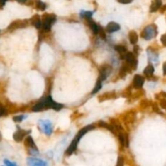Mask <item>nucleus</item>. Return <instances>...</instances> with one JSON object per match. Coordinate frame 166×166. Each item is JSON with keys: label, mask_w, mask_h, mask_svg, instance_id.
<instances>
[{"label": "nucleus", "mask_w": 166, "mask_h": 166, "mask_svg": "<svg viewBox=\"0 0 166 166\" xmlns=\"http://www.w3.org/2000/svg\"><path fill=\"white\" fill-rule=\"evenodd\" d=\"M124 158L122 156H119L118 158V161H117V165L116 166H124Z\"/></svg>", "instance_id": "obj_27"}, {"label": "nucleus", "mask_w": 166, "mask_h": 166, "mask_svg": "<svg viewBox=\"0 0 166 166\" xmlns=\"http://www.w3.org/2000/svg\"><path fill=\"white\" fill-rule=\"evenodd\" d=\"M1 138H2V135H1V133H0V139H1Z\"/></svg>", "instance_id": "obj_37"}, {"label": "nucleus", "mask_w": 166, "mask_h": 166, "mask_svg": "<svg viewBox=\"0 0 166 166\" xmlns=\"http://www.w3.org/2000/svg\"><path fill=\"white\" fill-rule=\"evenodd\" d=\"M27 118V116L25 115H18V116H15L13 118V121L16 122H22L24 119H25Z\"/></svg>", "instance_id": "obj_26"}, {"label": "nucleus", "mask_w": 166, "mask_h": 166, "mask_svg": "<svg viewBox=\"0 0 166 166\" xmlns=\"http://www.w3.org/2000/svg\"><path fill=\"white\" fill-rule=\"evenodd\" d=\"M114 50L118 53L121 59H124L126 54L128 53L126 47L124 46V45H115L114 46Z\"/></svg>", "instance_id": "obj_14"}, {"label": "nucleus", "mask_w": 166, "mask_h": 166, "mask_svg": "<svg viewBox=\"0 0 166 166\" xmlns=\"http://www.w3.org/2000/svg\"><path fill=\"white\" fill-rule=\"evenodd\" d=\"M131 71H132V69L129 67L128 64H126L125 62V63L121 67V68H120L119 76H120L121 78H125L126 75H127L128 73H131Z\"/></svg>", "instance_id": "obj_15"}, {"label": "nucleus", "mask_w": 166, "mask_h": 166, "mask_svg": "<svg viewBox=\"0 0 166 166\" xmlns=\"http://www.w3.org/2000/svg\"><path fill=\"white\" fill-rule=\"evenodd\" d=\"M93 15V11H83L82 10L79 13V16L81 18L83 19H85V20H89V19H92V16Z\"/></svg>", "instance_id": "obj_23"}, {"label": "nucleus", "mask_w": 166, "mask_h": 166, "mask_svg": "<svg viewBox=\"0 0 166 166\" xmlns=\"http://www.w3.org/2000/svg\"><path fill=\"white\" fill-rule=\"evenodd\" d=\"M38 128L41 132L45 134L46 135H50L53 131V126L50 121L49 120H40L38 122Z\"/></svg>", "instance_id": "obj_4"}, {"label": "nucleus", "mask_w": 166, "mask_h": 166, "mask_svg": "<svg viewBox=\"0 0 166 166\" xmlns=\"http://www.w3.org/2000/svg\"><path fill=\"white\" fill-rule=\"evenodd\" d=\"M148 56L150 62H158V54L155 50H152L151 48L148 49Z\"/></svg>", "instance_id": "obj_19"}, {"label": "nucleus", "mask_w": 166, "mask_h": 166, "mask_svg": "<svg viewBox=\"0 0 166 166\" xmlns=\"http://www.w3.org/2000/svg\"><path fill=\"white\" fill-rule=\"evenodd\" d=\"M7 0H0V7H3Z\"/></svg>", "instance_id": "obj_35"}, {"label": "nucleus", "mask_w": 166, "mask_h": 166, "mask_svg": "<svg viewBox=\"0 0 166 166\" xmlns=\"http://www.w3.org/2000/svg\"><path fill=\"white\" fill-rule=\"evenodd\" d=\"M16 1H17L20 4H24L25 2H27V0H16Z\"/></svg>", "instance_id": "obj_36"}, {"label": "nucleus", "mask_w": 166, "mask_h": 166, "mask_svg": "<svg viewBox=\"0 0 166 166\" xmlns=\"http://www.w3.org/2000/svg\"><path fill=\"white\" fill-rule=\"evenodd\" d=\"M99 35H100V37H101V38H102V39H104V40H105V39H106V35H105V30H104V29H102L101 27H100V32H99Z\"/></svg>", "instance_id": "obj_28"}, {"label": "nucleus", "mask_w": 166, "mask_h": 166, "mask_svg": "<svg viewBox=\"0 0 166 166\" xmlns=\"http://www.w3.org/2000/svg\"><path fill=\"white\" fill-rule=\"evenodd\" d=\"M162 6V0H153L150 7V12H156Z\"/></svg>", "instance_id": "obj_18"}, {"label": "nucleus", "mask_w": 166, "mask_h": 166, "mask_svg": "<svg viewBox=\"0 0 166 166\" xmlns=\"http://www.w3.org/2000/svg\"><path fill=\"white\" fill-rule=\"evenodd\" d=\"M28 24V21H25V20H24V21H16L12 22L8 26L7 29L9 31H14L16 29H18V28L27 27Z\"/></svg>", "instance_id": "obj_8"}, {"label": "nucleus", "mask_w": 166, "mask_h": 166, "mask_svg": "<svg viewBox=\"0 0 166 166\" xmlns=\"http://www.w3.org/2000/svg\"><path fill=\"white\" fill-rule=\"evenodd\" d=\"M93 128H94V126L92 125H88L84 126V127H83L82 129H80L79 131L78 132V134L75 135V138H74L73 140L71 141V144L69 145V147L67 148V149L66 150L65 154H66L67 156H69L75 153V151L76 150V148H77V146H78L79 143L80 141V139H81L82 137L86 133L88 132L89 131H91V130H92Z\"/></svg>", "instance_id": "obj_1"}, {"label": "nucleus", "mask_w": 166, "mask_h": 166, "mask_svg": "<svg viewBox=\"0 0 166 166\" xmlns=\"http://www.w3.org/2000/svg\"><path fill=\"white\" fill-rule=\"evenodd\" d=\"M124 60L126 61V63L129 65V67L131 68L132 70H136L138 67V59L137 57L132 52H128L126 54Z\"/></svg>", "instance_id": "obj_6"}, {"label": "nucleus", "mask_w": 166, "mask_h": 166, "mask_svg": "<svg viewBox=\"0 0 166 166\" xmlns=\"http://www.w3.org/2000/svg\"><path fill=\"white\" fill-rule=\"evenodd\" d=\"M24 146H26L28 149H33V148H38L37 145L35 144L33 137L30 135L27 136L24 140Z\"/></svg>", "instance_id": "obj_17"}, {"label": "nucleus", "mask_w": 166, "mask_h": 166, "mask_svg": "<svg viewBox=\"0 0 166 166\" xmlns=\"http://www.w3.org/2000/svg\"><path fill=\"white\" fill-rule=\"evenodd\" d=\"M27 164L28 166H48V163L46 161L34 157L28 158Z\"/></svg>", "instance_id": "obj_9"}, {"label": "nucleus", "mask_w": 166, "mask_h": 166, "mask_svg": "<svg viewBox=\"0 0 166 166\" xmlns=\"http://www.w3.org/2000/svg\"><path fill=\"white\" fill-rule=\"evenodd\" d=\"M86 21H87V24H88V27L91 28L92 33L95 34V35L99 34V32H100V26H99L98 24H96V22H94L92 19L86 20Z\"/></svg>", "instance_id": "obj_13"}, {"label": "nucleus", "mask_w": 166, "mask_h": 166, "mask_svg": "<svg viewBox=\"0 0 166 166\" xmlns=\"http://www.w3.org/2000/svg\"><path fill=\"white\" fill-rule=\"evenodd\" d=\"M36 6H37V8H38L39 10L41 11H45L46 9V4L41 2V0H36Z\"/></svg>", "instance_id": "obj_25"}, {"label": "nucleus", "mask_w": 166, "mask_h": 166, "mask_svg": "<svg viewBox=\"0 0 166 166\" xmlns=\"http://www.w3.org/2000/svg\"><path fill=\"white\" fill-rule=\"evenodd\" d=\"M116 97H117L116 92H105V93H103L102 95L99 96L98 101L100 102H102L107 101V100L115 99Z\"/></svg>", "instance_id": "obj_11"}, {"label": "nucleus", "mask_w": 166, "mask_h": 166, "mask_svg": "<svg viewBox=\"0 0 166 166\" xmlns=\"http://www.w3.org/2000/svg\"><path fill=\"white\" fill-rule=\"evenodd\" d=\"M163 73H164V75H166V62H164V64H163Z\"/></svg>", "instance_id": "obj_34"}, {"label": "nucleus", "mask_w": 166, "mask_h": 166, "mask_svg": "<svg viewBox=\"0 0 166 166\" xmlns=\"http://www.w3.org/2000/svg\"><path fill=\"white\" fill-rule=\"evenodd\" d=\"M57 17L54 14H45L43 16L42 21V28L45 32H49L51 29L52 25L56 22Z\"/></svg>", "instance_id": "obj_3"}, {"label": "nucleus", "mask_w": 166, "mask_h": 166, "mask_svg": "<svg viewBox=\"0 0 166 166\" xmlns=\"http://www.w3.org/2000/svg\"><path fill=\"white\" fill-rule=\"evenodd\" d=\"M118 30H120V25L118 23L114 22V21L109 22L105 28V31L109 33H115Z\"/></svg>", "instance_id": "obj_12"}, {"label": "nucleus", "mask_w": 166, "mask_h": 166, "mask_svg": "<svg viewBox=\"0 0 166 166\" xmlns=\"http://www.w3.org/2000/svg\"><path fill=\"white\" fill-rule=\"evenodd\" d=\"M6 114H7V112H6V109L4 108L3 105L0 103V117L5 115Z\"/></svg>", "instance_id": "obj_29"}, {"label": "nucleus", "mask_w": 166, "mask_h": 166, "mask_svg": "<svg viewBox=\"0 0 166 166\" xmlns=\"http://www.w3.org/2000/svg\"><path fill=\"white\" fill-rule=\"evenodd\" d=\"M113 68L109 64L102 65L101 67L99 68V77L98 79L101 80L102 82L105 81L108 76L112 73Z\"/></svg>", "instance_id": "obj_5"}, {"label": "nucleus", "mask_w": 166, "mask_h": 166, "mask_svg": "<svg viewBox=\"0 0 166 166\" xmlns=\"http://www.w3.org/2000/svg\"><path fill=\"white\" fill-rule=\"evenodd\" d=\"M31 24L33 25L36 28H41L42 26V21L41 20V17L39 15H35L33 16L31 18Z\"/></svg>", "instance_id": "obj_16"}, {"label": "nucleus", "mask_w": 166, "mask_h": 166, "mask_svg": "<svg viewBox=\"0 0 166 166\" xmlns=\"http://www.w3.org/2000/svg\"><path fill=\"white\" fill-rule=\"evenodd\" d=\"M160 41H161V43H162L165 46H166V33L161 36V38H160Z\"/></svg>", "instance_id": "obj_31"}, {"label": "nucleus", "mask_w": 166, "mask_h": 166, "mask_svg": "<svg viewBox=\"0 0 166 166\" xmlns=\"http://www.w3.org/2000/svg\"><path fill=\"white\" fill-rule=\"evenodd\" d=\"M118 2L122 4H128L132 3L133 0H118Z\"/></svg>", "instance_id": "obj_32"}, {"label": "nucleus", "mask_w": 166, "mask_h": 166, "mask_svg": "<svg viewBox=\"0 0 166 166\" xmlns=\"http://www.w3.org/2000/svg\"><path fill=\"white\" fill-rule=\"evenodd\" d=\"M139 47L137 45H135V46L134 47V54L137 57V56L139 55Z\"/></svg>", "instance_id": "obj_33"}, {"label": "nucleus", "mask_w": 166, "mask_h": 166, "mask_svg": "<svg viewBox=\"0 0 166 166\" xmlns=\"http://www.w3.org/2000/svg\"><path fill=\"white\" fill-rule=\"evenodd\" d=\"M4 164L7 166H17L16 163L11 162V161H10V160H8L7 159L4 160Z\"/></svg>", "instance_id": "obj_30"}, {"label": "nucleus", "mask_w": 166, "mask_h": 166, "mask_svg": "<svg viewBox=\"0 0 166 166\" xmlns=\"http://www.w3.org/2000/svg\"><path fill=\"white\" fill-rule=\"evenodd\" d=\"M31 133V131H26V130H23V129L19 128L16 132L13 134V139L16 142H21L23 139L29 135Z\"/></svg>", "instance_id": "obj_7"}, {"label": "nucleus", "mask_w": 166, "mask_h": 166, "mask_svg": "<svg viewBox=\"0 0 166 166\" xmlns=\"http://www.w3.org/2000/svg\"><path fill=\"white\" fill-rule=\"evenodd\" d=\"M129 41L132 45H136V43L138 42V40H139V36L138 34L136 33V32L135 31H131L129 32Z\"/></svg>", "instance_id": "obj_22"}, {"label": "nucleus", "mask_w": 166, "mask_h": 166, "mask_svg": "<svg viewBox=\"0 0 166 166\" xmlns=\"http://www.w3.org/2000/svg\"><path fill=\"white\" fill-rule=\"evenodd\" d=\"M102 83H103V82H102L101 80H100V79H97V81L96 83L95 88H93V90L92 92V95L96 94V93L97 92H99V90L102 88Z\"/></svg>", "instance_id": "obj_24"}, {"label": "nucleus", "mask_w": 166, "mask_h": 166, "mask_svg": "<svg viewBox=\"0 0 166 166\" xmlns=\"http://www.w3.org/2000/svg\"><path fill=\"white\" fill-rule=\"evenodd\" d=\"M144 82H145V79L143 76L140 75H135L132 81L133 87L136 89H140L144 84Z\"/></svg>", "instance_id": "obj_10"}, {"label": "nucleus", "mask_w": 166, "mask_h": 166, "mask_svg": "<svg viewBox=\"0 0 166 166\" xmlns=\"http://www.w3.org/2000/svg\"><path fill=\"white\" fill-rule=\"evenodd\" d=\"M157 33H158V31H157V27L156 24H149L143 29L140 36L143 39H144L146 41H149L156 37Z\"/></svg>", "instance_id": "obj_2"}, {"label": "nucleus", "mask_w": 166, "mask_h": 166, "mask_svg": "<svg viewBox=\"0 0 166 166\" xmlns=\"http://www.w3.org/2000/svg\"><path fill=\"white\" fill-rule=\"evenodd\" d=\"M98 126H100V127H103V128L107 129L108 131H109L110 132L113 133V134H114V135H116V134H117L116 131L114 130V128L112 126L110 125V124H108L107 122H104V121H99Z\"/></svg>", "instance_id": "obj_21"}, {"label": "nucleus", "mask_w": 166, "mask_h": 166, "mask_svg": "<svg viewBox=\"0 0 166 166\" xmlns=\"http://www.w3.org/2000/svg\"><path fill=\"white\" fill-rule=\"evenodd\" d=\"M154 67H153V64H148L147 67H145V69L143 70V74L144 75H146L148 79H151L152 77H153V73H154Z\"/></svg>", "instance_id": "obj_20"}]
</instances>
